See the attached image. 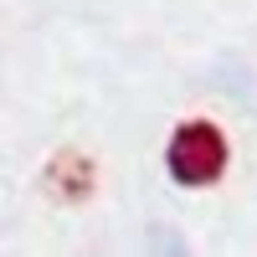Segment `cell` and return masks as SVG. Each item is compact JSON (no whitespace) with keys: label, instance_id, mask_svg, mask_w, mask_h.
<instances>
[{"label":"cell","instance_id":"obj_1","mask_svg":"<svg viewBox=\"0 0 257 257\" xmlns=\"http://www.w3.org/2000/svg\"><path fill=\"white\" fill-rule=\"evenodd\" d=\"M165 165H170V175H175L180 185L206 190V185H216V180L226 175V165H231V144H226V134H221L211 118H185L175 134H170Z\"/></svg>","mask_w":257,"mask_h":257},{"label":"cell","instance_id":"obj_2","mask_svg":"<svg viewBox=\"0 0 257 257\" xmlns=\"http://www.w3.org/2000/svg\"><path fill=\"white\" fill-rule=\"evenodd\" d=\"M47 190L57 201H67V206L88 201L98 190V165L82 155V149H57V155L47 160Z\"/></svg>","mask_w":257,"mask_h":257}]
</instances>
